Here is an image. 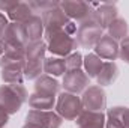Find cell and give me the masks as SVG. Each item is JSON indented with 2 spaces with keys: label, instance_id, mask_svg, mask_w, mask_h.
I'll use <instances>...</instances> for the list:
<instances>
[{
  "label": "cell",
  "instance_id": "22",
  "mask_svg": "<svg viewBox=\"0 0 129 128\" xmlns=\"http://www.w3.org/2000/svg\"><path fill=\"white\" fill-rule=\"evenodd\" d=\"M102 65H104V60L99 56H96L95 53H89L84 56L83 68H84V72L89 75V78H96L98 74L101 72Z\"/></svg>",
  "mask_w": 129,
  "mask_h": 128
},
{
  "label": "cell",
  "instance_id": "25",
  "mask_svg": "<svg viewBox=\"0 0 129 128\" xmlns=\"http://www.w3.org/2000/svg\"><path fill=\"white\" fill-rule=\"evenodd\" d=\"M44 75V60H26L24 62V78L38 80Z\"/></svg>",
  "mask_w": 129,
  "mask_h": 128
},
{
  "label": "cell",
  "instance_id": "28",
  "mask_svg": "<svg viewBox=\"0 0 129 128\" xmlns=\"http://www.w3.org/2000/svg\"><path fill=\"white\" fill-rule=\"evenodd\" d=\"M119 44H120V53H119V57H120L123 62H126V63L129 65V35L123 39V41H120Z\"/></svg>",
  "mask_w": 129,
  "mask_h": 128
},
{
  "label": "cell",
  "instance_id": "30",
  "mask_svg": "<svg viewBox=\"0 0 129 128\" xmlns=\"http://www.w3.org/2000/svg\"><path fill=\"white\" fill-rule=\"evenodd\" d=\"M15 3H17V2H0V12H2V14H3V12L8 14V12L15 6Z\"/></svg>",
  "mask_w": 129,
  "mask_h": 128
},
{
  "label": "cell",
  "instance_id": "21",
  "mask_svg": "<svg viewBox=\"0 0 129 128\" xmlns=\"http://www.w3.org/2000/svg\"><path fill=\"white\" fill-rule=\"evenodd\" d=\"M107 32H108L107 33L108 36H111L114 41L120 42V41H123V39L129 35V24L125 18L117 17V18L107 27Z\"/></svg>",
  "mask_w": 129,
  "mask_h": 128
},
{
  "label": "cell",
  "instance_id": "1",
  "mask_svg": "<svg viewBox=\"0 0 129 128\" xmlns=\"http://www.w3.org/2000/svg\"><path fill=\"white\" fill-rule=\"evenodd\" d=\"M29 92L24 84H2L0 86V110L5 113L15 115L21 110L23 104L27 102Z\"/></svg>",
  "mask_w": 129,
  "mask_h": 128
},
{
  "label": "cell",
  "instance_id": "24",
  "mask_svg": "<svg viewBox=\"0 0 129 128\" xmlns=\"http://www.w3.org/2000/svg\"><path fill=\"white\" fill-rule=\"evenodd\" d=\"M47 53V41L29 42L26 45V60H45Z\"/></svg>",
  "mask_w": 129,
  "mask_h": 128
},
{
  "label": "cell",
  "instance_id": "19",
  "mask_svg": "<svg viewBox=\"0 0 129 128\" xmlns=\"http://www.w3.org/2000/svg\"><path fill=\"white\" fill-rule=\"evenodd\" d=\"M119 66L116 65V62H104L101 72L98 74L96 80H98V86L104 88V86H110L113 84L117 77H119Z\"/></svg>",
  "mask_w": 129,
  "mask_h": 128
},
{
  "label": "cell",
  "instance_id": "12",
  "mask_svg": "<svg viewBox=\"0 0 129 128\" xmlns=\"http://www.w3.org/2000/svg\"><path fill=\"white\" fill-rule=\"evenodd\" d=\"M23 27V32L26 36V41L27 44L29 42H38V41H42L44 39V21H42V17L41 15H32L27 21H24L21 24Z\"/></svg>",
  "mask_w": 129,
  "mask_h": 128
},
{
  "label": "cell",
  "instance_id": "4",
  "mask_svg": "<svg viewBox=\"0 0 129 128\" xmlns=\"http://www.w3.org/2000/svg\"><path fill=\"white\" fill-rule=\"evenodd\" d=\"M54 109H56V113L63 121H75L84 110L81 96L64 92V91L57 95V102H56Z\"/></svg>",
  "mask_w": 129,
  "mask_h": 128
},
{
  "label": "cell",
  "instance_id": "7",
  "mask_svg": "<svg viewBox=\"0 0 129 128\" xmlns=\"http://www.w3.org/2000/svg\"><path fill=\"white\" fill-rule=\"evenodd\" d=\"M89 86H90V78L83 69L66 71V74L63 75L62 88L64 92H69L74 95H81Z\"/></svg>",
  "mask_w": 129,
  "mask_h": 128
},
{
  "label": "cell",
  "instance_id": "16",
  "mask_svg": "<svg viewBox=\"0 0 129 128\" xmlns=\"http://www.w3.org/2000/svg\"><path fill=\"white\" fill-rule=\"evenodd\" d=\"M60 86H62V84L57 81V78L44 74V75H41L38 80H35V91H33V92L57 96L60 94Z\"/></svg>",
  "mask_w": 129,
  "mask_h": 128
},
{
  "label": "cell",
  "instance_id": "3",
  "mask_svg": "<svg viewBox=\"0 0 129 128\" xmlns=\"http://www.w3.org/2000/svg\"><path fill=\"white\" fill-rule=\"evenodd\" d=\"M42 17V21H44V36H45V41H48L54 33L66 30V32L71 33V27H72V21L66 17L62 8L57 6V8H53L50 11H47L45 14L41 15Z\"/></svg>",
  "mask_w": 129,
  "mask_h": 128
},
{
  "label": "cell",
  "instance_id": "32",
  "mask_svg": "<svg viewBox=\"0 0 129 128\" xmlns=\"http://www.w3.org/2000/svg\"><path fill=\"white\" fill-rule=\"evenodd\" d=\"M23 128H38V127H35V125H32V124H24Z\"/></svg>",
  "mask_w": 129,
  "mask_h": 128
},
{
  "label": "cell",
  "instance_id": "8",
  "mask_svg": "<svg viewBox=\"0 0 129 128\" xmlns=\"http://www.w3.org/2000/svg\"><path fill=\"white\" fill-rule=\"evenodd\" d=\"M60 8L71 21L75 20L78 23L89 20L93 14V6L83 0H63L60 2Z\"/></svg>",
  "mask_w": 129,
  "mask_h": 128
},
{
  "label": "cell",
  "instance_id": "9",
  "mask_svg": "<svg viewBox=\"0 0 129 128\" xmlns=\"http://www.w3.org/2000/svg\"><path fill=\"white\" fill-rule=\"evenodd\" d=\"M81 102L84 110L90 112H104L107 109V94L104 88L93 84L89 86L83 94H81Z\"/></svg>",
  "mask_w": 129,
  "mask_h": 128
},
{
  "label": "cell",
  "instance_id": "18",
  "mask_svg": "<svg viewBox=\"0 0 129 128\" xmlns=\"http://www.w3.org/2000/svg\"><path fill=\"white\" fill-rule=\"evenodd\" d=\"M27 102H29L30 109H33V110H53V109L56 107L57 96L32 92V94L29 95Z\"/></svg>",
  "mask_w": 129,
  "mask_h": 128
},
{
  "label": "cell",
  "instance_id": "14",
  "mask_svg": "<svg viewBox=\"0 0 129 128\" xmlns=\"http://www.w3.org/2000/svg\"><path fill=\"white\" fill-rule=\"evenodd\" d=\"M93 17L104 29H107L119 17V9L114 3H102L96 9H93Z\"/></svg>",
  "mask_w": 129,
  "mask_h": 128
},
{
  "label": "cell",
  "instance_id": "27",
  "mask_svg": "<svg viewBox=\"0 0 129 128\" xmlns=\"http://www.w3.org/2000/svg\"><path fill=\"white\" fill-rule=\"evenodd\" d=\"M83 60H84V56H83L80 51H74V53H71L68 57H64L66 69H68V71L81 69V68H83Z\"/></svg>",
  "mask_w": 129,
  "mask_h": 128
},
{
  "label": "cell",
  "instance_id": "5",
  "mask_svg": "<svg viewBox=\"0 0 129 128\" xmlns=\"http://www.w3.org/2000/svg\"><path fill=\"white\" fill-rule=\"evenodd\" d=\"M78 47L77 39L72 36V33L62 30V32L54 33L48 41H47V51L51 53V56L57 57H68L71 53H74Z\"/></svg>",
  "mask_w": 129,
  "mask_h": 128
},
{
  "label": "cell",
  "instance_id": "17",
  "mask_svg": "<svg viewBox=\"0 0 129 128\" xmlns=\"http://www.w3.org/2000/svg\"><path fill=\"white\" fill-rule=\"evenodd\" d=\"M33 14V9L30 8L29 2H17L15 6L6 14L8 20L11 23H17V24H23L24 21H27Z\"/></svg>",
  "mask_w": 129,
  "mask_h": 128
},
{
  "label": "cell",
  "instance_id": "23",
  "mask_svg": "<svg viewBox=\"0 0 129 128\" xmlns=\"http://www.w3.org/2000/svg\"><path fill=\"white\" fill-rule=\"evenodd\" d=\"M123 112L125 105H116L108 109L107 112V121H105V128H126L123 122Z\"/></svg>",
  "mask_w": 129,
  "mask_h": 128
},
{
  "label": "cell",
  "instance_id": "11",
  "mask_svg": "<svg viewBox=\"0 0 129 128\" xmlns=\"http://www.w3.org/2000/svg\"><path fill=\"white\" fill-rule=\"evenodd\" d=\"M0 41L5 44L6 48H26L27 45L23 27L21 24H17V23H9L6 32Z\"/></svg>",
  "mask_w": 129,
  "mask_h": 128
},
{
  "label": "cell",
  "instance_id": "10",
  "mask_svg": "<svg viewBox=\"0 0 129 128\" xmlns=\"http://www.w3.org/2000/svg\"><path fill=\"white\" fill-rule=\"evenodd\" d=\"M95 54L99 56L102 60H107V62H114L117 57H119V53H120V44L117 41H114L111 36L108 35H104L98 44L95 45Z\"/></svg>",
  "mask_w": 129,
  "mask_h": 128
},
{
  "label": "cell",
  "instance_id": "15",
  "mask_svg": "<svg viewBox=\"0 0 129 128\" xmlns=\"http://www.w3.org/2000/svg\"><path fill=\"white\" fill-rule=\"evenodd\" d=\"M0 77L5 84H23L24 63H9L2 66Z\"/></svg>",
  "mask_w": 129,
  "mask_h": 128
},
{
  "label": "cell",
  "instance_id": "29",
  "mask_svg": "<svg viewBox=\"0 0 129 128\" xmlns=\"http://www.w3.org/2000/svg\"><path fill=\"white\" fill-rule=\"evenodd\" d=\"M9 20H8V17L5 15V14H2L0 12V39L3 38V35L6 32V29H8V26H9Z\"/></svg>",
  "mask_w": 129,
  "mask_h": 128
},
{
  "label": "cell",
  "instance_id": "26",
  "mask_svg": "<svg viewBox=\"0 0 129 128\" xmlns=\"http://www.w3.org/2000/svg\"><path fill=\"white\" fill-rule=\"evenodd\" d=\"M30 3V8L33 9V14H36V15H42V14H45L47 11H50V9H53V8H57V6H60V2H57V0H33V2H29Z\"/></svg>",
  "mask_w": 129,
  "mask_h": 128
},
{
  "label": "cell",
  "instance_id": "2",
  "mask_svg": "<svg viewBox=\"0 0 129 128\" xmlns=\"http://www.w3.org/2000/svg\"><path fill=\"white\" fill-rule=\"evenodd\" d=\"M104 27L96 21V18L92 17L83 23H80L78 29H77V42H78V47H83V48H95V45L98 44V41L104 36Z\"/></svg>",
  "mask_w": 129,
  "mask_h": 128
},
{
  "label": "cell",
  "instance_id": "6",
  "mask_svg": "<svg viewBox=\"0 0 129 128\" xmlns=\"http://www.w3.org/2000/svg\"><path fill=\"white\" fill-rule=\"evenodd\" d=\"M26 124H32L38 128H60L63 119L54 110H33L26 115Z\"/></svg>",
  "mask_w": 129,
  "mask_h": 128
},
{
  "label": "cell",
  "instance_id": "13",
  "mask_svg": "<svg viewBox=\"0 0 129 128\" xmlns=\"http://www.w3.org/2000/svg\"><path fill=\"white\" fill-rule=\"evenodd\" d=\"M107 116L104 112L83 110L81 115L75 119L77 128H105Z\"/></svg>",
  "mask_w": 129,
  "mask_h": 128
},
{
  "label": "cell",
  "instance_id": "31",
  "mask_svg": "<svg viewBox=\"0 0 129 128\" xmlns=\"http://www.w3.org/2000/svg\"><path fill=\"white\" fill-rule=\"evenodd\" d=\"M8 122H9V115L0 110V128H5L8 125Z\"/></svg>",
  "mask_w": 129,
  "mask_h": 128
},
{
  "label": "cell",
  "instance_id": "20",
  "mask_svg": "<svg viewBox=\"0 0 129 128\" xmlns=\"http://www.w3.org/2000/svg\"><path fill=\"white\" fill-rule=\"evenodd\" d=\"M66 62L63 57H57V56H50L45 57L44 60V74L51 75V77H63L66 74Z\"/></svg>",
  "mask_w": 129,
  "mask_h": 128
}]
</instances>
